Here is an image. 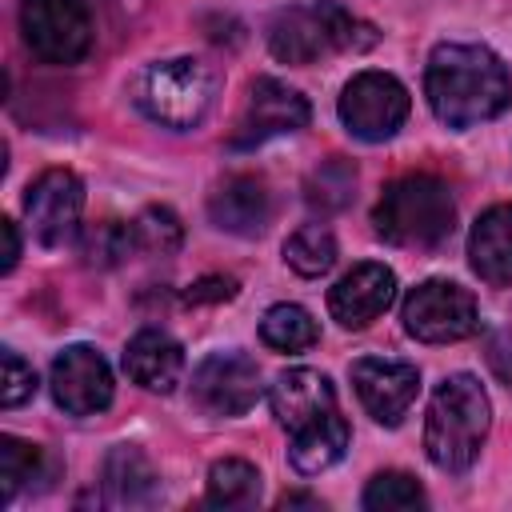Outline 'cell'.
Here are the masks:
<instances>
[{"mask_svg":"<svg viewBox=\"0 0 512 512\" xmlns=\"http://www.w3.org/2000/svg\"><path fill=\"white\" fill-rule=\"evenodd\" d=\"M84 212V184L72 168H48L40 172L24 192V216L44 248H60L76 236Z\"/></svg>","mask_w":512,"mask_h":512,"instance_id":"9c48e42d","label":"cell"},{"mask_svg":"<svg viewBox=\"0 0 512 512\" xmlns=\"http://www.w3.org/2000/svg\"><path fill=\"white\" fill-rule=\"evenodd\" d=\"M408 88L388 76V72H356L344 92H340V120L352 136L376 144V140H388L400 132V124L408 120Z\"/></svg>","mask_w":512,"mask_h":512,"instance_id":"ba28073f","label":"cell"},{"mask_svg":"<svg viewBox=\"0 0 512 512\" xmlns=\"http://www.w3.org/2000/svg\"><path fill=\"white\" fill-rule=\"evenodd\" d=\"M352 192H356V164L344 160V156H332V160H324L320 168H312V176H308V184H304V200H308L312 208H320V212H340V208H348Z\"/></svg>","mask_w":512,"mask_h":512,"instance_id":"d4e9b609","label":"cell"},{"mask_svg":"<svg viewBox=\"0 0 512 512\" xmlns=\"http://www.w3.org/2000/svg\"><path fill=\"white\" fill-rule=\"evenodd\" d=\"M396 300V276L392 268L376 264V260H364L356 264L352 272H344L332 292H328V312L340 328H368L372 320H380L388 312V304Z\"/></svg>","mask_w":512,"mask_h":512,"instance_id":"5bb4252c","label":"cell"},{"mask_svg":"<svg viewBox=\"0 0 512 512\" xmlns=\"http://www.w3.org/2000/svg\"><path fill=\"white\" fill-rule=\"evenodd\" d=\"M352 388H356L360 404L368 408V416H372L376 424L396 428V424L408 416V408H412V400H416V392H420V372H416V364H408V360L360 356V360L352 364Z\"/></svg>","mask_w":512,"mask_h":512,"instance_id":"4fadbf2b","label":"cell"},{"mask_svg":"<svg viewBox=\"0 0 512 512\" xmlns=\"http://www.w3.org/2000/svg\"><path fill=\"white\" fill-rule=\"evenodd\" d=\"M52 400L68 412V416H96L112 404V368L108 360L88 348V344H72L52 360Z\"/></svg>","mask_w":512,"mask_h":512,"instance_id":"7c38bea8","label":"cell"},{"mask_svg":"<svg viewBox=\"0 0 512 512\" xmlns=\"http://www.w3.org/2000/svg\"><path fill=\"white\" fill-rule=\"evenodd\" d=\"M452 224H456V204L448 184L424 172L392 180L372 208L376 236L396 248H440L452 236Z\"/></svg>","mask_w":512,"mask_h":512,"instance_id":"3957f363","label":"cell"},{"mask_svg":"<svg viewBox=\"0 0 512 512\" xmlns=\"http://www.w3.org/2000/svg\"><path fill=\"white\" fill-rule=\"evenodd\" d=\"M236 296V280L232 276H204L184 292V304H220Z\"/></svg>","mask_w":512,"mask_h":512,"instance_id":"f546056e","label":"cell"},{"mask_svg":"<svg viewBox=\"0 0 512 512\" xmlns=\"http://www.w3.org/2000/svg\"><path fill=\"white\" fill-rule=\"evenodd\" d=\"M296 504H304V508H320V500H316V496H296V492H292V496H284V500H280V508H296Z\"/></svg>","mask_w":512,"mask_h":512,"instance_id":"d6a6232c","label":"cell"},{"mask_svg":"<svg viewBox=\"0 0 512 512\" xmlns=\"http://www.w3.org/2000/svg\"><path fill=\"white\" fill-rule=\"evenodd\" d=\"M356 32H368V28L336 0L292 4L268 20V48L284 64H316L340 48L372 44V36H356Z\"/></svg>","mask_w":512,"mask_h":512,"instance_id":"5b68a950","label":"cell"},{"mask_svg":"<svg viewBox=\"0 0 512 512\" xmlns=\"http://www.w3.org/2000/svg\"><path fill=\"white\" fill-rule=\"evenodd\" d=\"M0 236H4V260H0V272H12L16 260H20V236H16V224H12V220H0Z\"/></svg>","mask_w":512,"mask_h":512,"instance_id":"1f68e13d","label":"cell"},{"mask_svg":"<svg viewBox=\"0 0 512 512\" xmlns=\"http://www.w3.org/2000/svg\"><path fill=\"white\" fill-rule=\"evenodd\" d=\"M424 92L436 120L464 132L496 120L512 104V76L484 44H436L424 68Z\"/></svg>","mask_w":512,"mask_h":512,"instance_id":"6da1fadb","label":"cell"},{"mask_svg":"<svg viewBox=\"0 0 512 512\" xmlns=\"http://www.w3.org/2000/svg\"><path fill=\"white\" fill-rule=\"evenodd\" d=\"M204 500L212 508H252L260 500V472L248 460H216L208 468V492Z\"/></svg>","mask_w":512,"mask_h":512,"instance_id":"603a6c76","label":"cell"},{"mask_svg":"<svg viewBox=\"0 0 512 512\" xmlns=\"http://www.w3.org/2000/svg\"><path fill=\"white\" fill-rule=\"evenodd\" d=\"M132 236H136V252H148V256H172L184 240V224L176 220L172 208H144L136 220H132Z\"/></svg>","mask_w":512,"mask_h":512,"instance_id":"83f0119b","label":"cell"},{"mask_svg":"<svg viewBox=\"0 0 512 512\" xmlns=\"http://www.w3.org/2000/svg\"><path fill=\"white\" fill-rule=\"evenodd\" d=\"M104 496L116 508H148L160 500V476L136 444H116L104 460Z\"/></svg>","mask_w":512,"mask_h":512,"instance_id":"d6986e66","label":"cell"},{"mask_svg":"<svg viewBox=\"0 0 512 512\" xmlns=\"http://www.w3.org/2000/svg\"><path fill=\"white\" fill-rule=\"evenodd\" d=\"M20 32L44 64H76L92 48V16L84 0H20Z\"/></svg>","mask_w":512,"mask_h":512,"instance_id":"52a82bcc","label":"cell"},{"mask_svg":"<svg viewBox=\"0 0 512 512\" xmlns=\"http://www.w3.org/2000/svg\"><path fill=\"white\" fill-rule=\"evenodd\" d=\"M404 332L420 344H456L480 328V312L468 288L452 280H424L400 304Z\"/></svg>","mask_w":512,"mask_h":512,"instance_id":"8992f818","label":"cell"},{"mask_svg":"<svg viewBox=\"0 0 512 512\" xmlns=\"http://www.w3.org/2000/svg\"><path fill=\"white\" fill-rule=\"evenodd\" d=\"M32 480H48V460L44 448L20 440V436H0V504H12Z\"/></svg>","mask_w":512,"mask_h":512,"instance_id":"44dd1931","label":"cell"},{"mask_svg":"<svg viewBox=\"0 0 512 512\" xmlns=\"http://www.w3.org/2000/svg\"><path fill=\"white\" fill-rule=\"evenodd\" d=\"M468 260L484 284L492 288L512 284V204H496L472 224Z\"/></svg>","mask_w":512,"mask_h":512,"instance_id":"ac0fdd59","label":"cell"},{"mask_svg":"<svg viewBox=\"0 0 512 512\" xmlns=\"http://www.w3.org/2000/svg\"><path fill=\"white\" fill-rule=\"evenodd\" d=\"M488 364H492V372L512 388V332H500V336L488 340Z\"/></svg>","mask_w":512,"mask_h":512,"instance_id":"4dcf8cb0","label":"cell"},{"mask_svg":"<svg viewBox=\"0 0 512 512\" xmlns=\"http://www.w3.org/2000/svg\"><path fill=\"white\" fill-rule=\"evenodd\" d=\"M312 108L308 100L288 88L284 80H272V76H260L252 88H248V100H244V112L228 136L232 148H256L264 140H276V136H288V132H300L308 124Z\"/></svg>","mask_w":512,"mask_h":512,"instance_id":"30bf717a","label":"cell"},{"mask_svg":"<svg viewBox=\"0 0 512 512\" xmlns=\"http://www.w3.org/2000/svg\"><path fill=\"white\" fill-rule=\"evenodd\" d=\"M260 340L276 352H308L320 340V328L300 304H272L260 320Z\"/></svg>","mask_w":512,"mask_h":512,"instance_id":"cb8c5ba5","label":"cell"},{"mask_svg":"<svg viewBox=\"0 0 512 512\" xmlns=\"http://www.w3.org/2000/svg\"><path fill=\"white\" fill-rule=\"evenodd\" d=\"M492 428L488 392L472 372H452L428 400L424 420V452L440 472H468L480 456V444Z\"/></svg>","mask_w":512,"mask_h":512,"instance_id":"7a4b0ae2","label":"cell"},{"mask_svg":"<svg viewBox=\"0 0 512 512\" xmlns=\"http://www.w3.org/2000/svg\"><path fill=\"white\" fill-rule=\"evenodd\" d=\"M268 404H272V416L280 420V428L296 432V428L336 412V388L316 368H288V372L276 376V384L268 392Z\"/></svg>","mask_w":512,"mask_h":512,"instance_id":"9a60e30c","label":"cell"},{"mask_svg":"<svg viewBox=\"0 0 512 512\" xmlns=\"http://www.w3.org/2000/svg\"><path fill=\"white\" fill-rule=\"evenodd\" d=\"M284 260L300 276H324L336 264V236L324 224H304L284 240Z\"/></svg>","mask_w":512,"mask_h":512,"instance_id":"484cf974","label":"cell"},{"mask_svg":"<svg viewBox=\"0 0 512 512\" xmlns=\"http://www.w3.org/2000/svg\"><path fill=\"white\" fill-rule=\"evenodd\" d=\"M216 100V72L196 56H172L148 64L132 80V104L160 128H196Z\"/></svg>","mask_w":512,"mask_h":512,"instance_id":"277c9868","label":"cell"},{"mask_svg":"<svg viewBox=\"0 0 512 512\" xmlns=\"http://www.w3.org/2000/svg\"><path fill=\"white\" fill-rule=\"evenodd\" d=\"M32 392H36L32 364H24L12 348H0V404L4 408H20L24 400H32Z\"/></svg>","mask_w":512,"mask_h":512,"instance_id":"f1b7e54d","label":"cell"},{"mask_svg":"<svg viewBox=\"0 0 512 512\" xmlns=\"http://www.w3.org/2000/svg\"><path fill=\"white\" fill-rule=\"evenodd\" d=\"M124 372L148 392H172L184 376V348L164 328H140L124 348Z\"/></svg>","mask_w":512,"mask_h":512,"instance_id":"e0dca14e","label":"cell"},{"mask_svg":"<svg viewBox=\"0 0 512 512\" xmlns=\"http://www.w3.org/2000/svg\"><path fill=\"white\" fill-rule=\"evenodd\" d=\"M192 400L208 416H244L260 400V368L244 352H212L192 372Z\"/></svg>","mask_w":512,"mask_h":512,"instance_id":"8fae6325","label":"cell"},{"mask_svg":"<svg viewBox=\"0 0 512 512\" xmlns=\"http://www.w3.org/2000/svg\"><path fill=\"white\" fill-rule=\"evenodd\" d=\"M76 248H80V260H84L88 268H100V272H104V268L124 264V260L136 252V236H132V224L108 216V220L84 224Z\"/></svg>","mask_w":512,"mask_h":512,"instance_id":"7402d4cb","label":"cell"},{"mask_svg":"<svg viewBox=\"0 0 512 512\" xmlns=\"http://www.w3.org/2000/svg\"><path fill=\"white\" fill-rule=\"evenodd\" d=\"M208 216L220 232H232V236L264 232V224L272 216L268 184L260 176H248V172H236V176L220 180L216 192L208 196Z\"/></svg>","mask_w":512,"mask_h":512,"instance_id":"2e32d148","label":"cell"},{"mask_svg":"<svg viewBox=\"0 0 512 512\" xmlns=\"http://www.w3.org/2000/svg\"><path fill=\"white\" fill-rule=\"evenodd\" d=\"M344 452H348V424L340 412H328V416L296 428L292 444H288V460L300 476H316V472L332 468Z\"/></svg>","mask_w":512,"mask_h":512,"instance_id":"ffe728a7","label":"cell"},{"mask_svg":"<svg viewBox=\"0 0 512 512\" xmlns=\"http://www.w3.org/2000/svg\"><path fill=\"white\" fill-rule=\"evenodd\" d=\"M424 504H428V496L408 472H380L364 488V508L368 512H412V508H424Z\"/></svg>","mask_w":512,"mask_h":512,"instance_id":"4316f807","label":"cell"}]
</instances>
